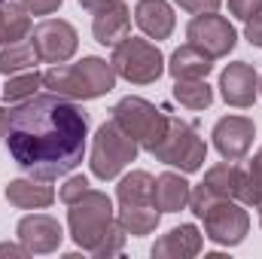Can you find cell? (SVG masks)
Here are the masks:
<instances>
[{"label":"cell","mask_w":262,"mask_h":259,"mask_svg":"<svg viewBox=\"0 0 262 259\" xmlns=\"http://www.w3.org/2000/svg\"><path fill=\"white\" fill-rule=\"evenodd\" d=\"M15 235L31 250V256L34 253H40V256L55 253L61 247V241H64L61 223L55 217H49V213H28V217H21L18 226H15Z\"/></svg>","instance_id":"obj_12"},{"label":"cell","mask_w":262,"mask_h":259,"mask_svg":"<svg viewBox=\"0 0 262 259\" xmlns=\"http://www.w3.org/2000/svg\"><path fill=\"white\" fill-rule=\"evenodd\" d=\"M244 37L250 46H262V6L244 21Z\"/></svg>","instance_id":"obj_29"},{"label":"cell","mask_w":262,"mask_h":259,"mask_svg":"<svg viewBox=\"0 0 262 259\" xmlns=\"http://www.w3.org/2000/svg\"><path fill=\"white\" fill-rule=\"evenodd\" d=\"M174 3H177L180 9L192 12V15H201V12H216L223 0H174Z\"/></svg>","instance_id":"obj_30"},{"label":"cell","mask_w":262,"mask_h":259,"mask_svg":"<svg viewBox=\"0 0 262 259\" xmlns=\"http://www.w3.org/2000/svg\"><path fill=\"white\" fill-rule=\"evenodd\" d=\"M250 165H253V168H256V171H259V174H262V146H259V149H256V156L250 159Z\"/></svg>","instance_id":"obj_36"},{"label":"cell","mask_w":262,"mask_h":259,"mask_svg":"<svg viewBox=\"0 0 262 259\" xmlns=\"http://www.w3.org/2000/svg\"><path fill=\"white\" fill-rule=\"evenodd\" d=\"M107 3H113V0H79V6H82L85 12H92V15H95L98 9H104Z\"/></svg>","instance_id":"obj_34"},{"label":"cell","mask_w":262,"mask_h":259,"mask_svg":"<svg viewBox=\"0 0 262 259\" xmlns=\"http://www.w3.org/2000/svg\"><path fill=\"white\" fill-rule=\"evenodd\" d=\"M34 31L31 25V12L21 6V0H3L0 3V46L6 43H18V40H28Z\"/></svg>","instance_id":"obj_20"},{"label":"cell","mask_w":262,"mask_h":259,"mask_svg":"<svg viewBox=\"0 0 262 259\" xmlns=\"http://www.w3.org/2000/svg\"><path fill=\"white\" fill-rule=\"evenodd\" d=\"M134 25L149 40H168L177 28V15L168 0H137L134 3Z\"/></svg>","instance_id":"obj_16"},{"label":"cell","mask_w":262,"mask_h":259,"mask_svg":"<svg viewBox=\"0 0 262 259\" xmlns=\"http://www.w3.org/2000/svg\"><path fill=\"white\" fill-rule=\"evenodd\" d=\"M259 95H262V76H259Z\"/></svg>","instance_id":"obj_38"},{"label":"cell","mask_w":262,"mask_h":259,"mask_svg":"<svg viewBox=\"0 0 262 259\" xmlns=\"http://www.w3.org/2000/svg\"><path fill=\"white\" fill-rule=\"evenodd\" d=\"M149 156H156V162H162V165L180 168L183 174H195V171L204 168L207 143H204V137L198 134V128L192 122L168 113V131H165L162 143Z\"/></svg>","instance_id":"obj_5"},{"label":"cell","mask_w":262,"mask_h":259,"mask_svg":"<svg viewBox=\"0 0 262 259\" xmlns=\"http://www.w3.org/2000/svg\"><path fill=\"white\" fill-rule=\"evenodd\" d=\"M67 229H70V238L79 250L85 253H95L101 247V241L116 229V210H113V201L107 192H98V189H89L82 198H76L73 204H67Z\"/></svg>","instance_id":"obj_3"},{"label":"cell","mask_w":262,"mask_h":259,"mask_svg":"<svg viewBox=\"0 0 262 259\" xmlns=\"http://www.w3.org/2000/svg\"><path fill=\"white\" fill-rule=\"evenodd\" d=\"M89 113L64 95H34L9 110L6 146L12 162L40 180L67 177L82 165Z\"/></svg>","instance_id":"obj_1"},{"label":"cell","mask_w":262,"mask_h":259,"mask_svg":"<svg viewBox=\"0 0 262 259\" xmlns=\"http://www.w3.org/2000/svg\"><path fill=\"white\" fill-rule=\"evenodd\" d=\"M110 64L116 76L128 79L131 85H152L165 73V55L156 43L140 40V37H125L122 43L113 46Z\"/></svg>","instance_id":"obj_7"},{"label":"cell","mask_w":262,"mask_h":259,"mask_svg":"<svg viewBox=\"0 0 262 259\" xmlns=\"http://www.w3.org/2000/svg\"><path fill=\"white\" fill-rule=\"evenodd\" d=\"M235 198L247 207H256L262 201V174L247 162L244 168L238 165V186H235Z\"/></svg>","instance_id":"obj_27"},{"label":"cell","mask_w":262,"mask_h":259,"mask_svg":"<svg viewBox=\"0 0 262 259\" xmlns=\"http://www.w3.org/2000/svg\"><path fill=\"white\" fill-rule=\"evenodd\" d=\"M92 34L101 46H116L125 37H131V9L125 0H113L92 18Z\"/></svg>","instance_id":"obj_14"},{"label":"cell","mask_w":262,"mask_h":259,"mask_svg":"<svg viewBox=\"0 0 262 259\" xmlns=\"http://www.w3.org/2000/svg\"><path fill=\"white\" fill-rule=\"evenodd\" d=\"M174 98L186 110H207L213 104V89L207 79H174Z\"/></svg>","instance_id":"obj_25"},{"label":"cell","mask_w":262,"mask_h":259,"mask_svg":"<svg viewBox=\"0 0 262 259\" xmlns=\"http://www.w3.org/2000/svg\"><path fill=\"white\" fill-rule=\"evenodd\" d=\"M137 140L125 134L113 119H107L95 131L92 149H89V168L98 180H116L131 162L137 159Z\"/></svg>","instance_id":"obj_6"},{"label":"cell","mask_w":262,"mask_h":259,"mask_svg":"<svg viewBox=\"0 0 262 259\" xmlns=\"http://www.w3.org/2000/svg\"><path fill=\"white\" fill-rule=\"evenodd\" d=\"M189 192H192V186H189V180L183 177V171H180V174L165 171V174L156 177L152 198H156V207H159L162 213H180V210L189 204Z\"/></svg>","instance_id":"obj_18"},{"label":"cell","mask_w":262,"mask_h":259,"mask_svg":"<svg viewBox=\"0 0 262 259\" xmlns=\"http://www.w3.org/2000/svg\"><path fill=\"white\" fill-rule=\"evenodd\" d=\"M259 6H262V0H229V12L235 18H241V21H247Z\"/></svg>","instance_id":"obj_31"},{"label":"cell","mask_w":262,"mask_h":259,"mask_svg":"<svg viewBox=\"0 0 262 259\" xmlns=\"http://www.w3.org/2000/svg\"><path fill=\"white\" fill-rule=\"evenodd\" d=\"M201 247H204V238H201L198 226L180 223V226L168 229L162 238H156L149 253L156 259H192L201 253Z\"/></svg>","instance_id":"obj_15"},{"label":"cell","mask_w":262,"mask_h":259,"mask_svg":"<svg viewBox=\"0 0 262 259\" xmlns=\"http://www.w3.org/2000/svg\"><path fill=\"white\" fill-rule=\"evenodd\" d=\"M165 70L174 79H207V73L213 70V58L207 52H201L198 46L186 43V46H180V49L171 52Z\"/></svg>","instance_id":"obj_19"},{"label":"cell","mask_w":262,"mask_h":259,"mask_svg":"<svg viewBox=\"0 0 262 259\" xmlns=\"http://www.w3.org/2000/svg\"><path fill=\"white\" fill-rule=\"evenodd\" d=\"M220 95L229 107H253V101L259 98V73L256 67L247 61H232L220 73Z\"/></svg>","instance_id":"obj_13"},{"label":"cell","mask_w":262,"mask_h":259,"mask_svg":"<svg viewBox=\"0 0 262 259\" xmlns=\"http://www.w3.org/2000/svg\"><path fill=\"white\" fill-rule=\"evenodd\" d=\"M204 235L220 244V247H238L247 232H250V213L247 204H241L238 198H223L216 201L204 217Z\"/></svg>","instance_id":"obj_8"},{"label":"cell","mask_w":262,"mask_h":259,"mask_svg":"<svg viewBox=\"0 0 262 259\" xmlns=\"http://www.w3.org/2000/svg\"><path fill=\"white\" fill-rule=\"evenodd\" d=\"M216 198H235V186H238V165L235 162H220L213 168L204 171L201 180Z\"/></svg>","instance_id":"obj_26"},{"label":"cell","mask_w":262,"mask_h":259,"mask_svg":"<svg viewBox=\"0 0 262 259\" xmlns=\"http://www.w3.org/2000/svg\"><path fill=\"white\" fill-rule=\"evenodd\" d=\"M40 64V55L28 40H18V43H6L0 46V73L3 76H12V73H21V70H34Z\"/></svg>","instance_id":"obj_23"},{"label":"cell","mask_w":262,"mask_h":259,"mask_svg":"<svg viewBox=\"0 0 262 259\" xmlns=\"http://www.w3.org/2000/svg\"><path fill=\"white\" fill-rule=\"evenodd\" d=\"M116 220L119 226L134 235V238H143V235H152L159 220H162V210L156 204H119L116 210Z\"/></svg>","instance_id":"obj_21"},{"label":"cell","mask_w":262,"mask_h":259,"mask_svg":"<svg viewBox=\"0 0 262 259\" xmlns=\"http://www.w3.org/2000/svg\"><path fill=\"white\" fill-rule=\"evenodd\" d=\"M64 0H21V6L31 12V15H52Z\"/></svg>","instance_id":"obj_32"},{"label":"cell","mask_w":262,"mask_h":259,"mask_svg":"<svg viewBox=\"0 0 262 259\" xmlns=\"http://www.w3.org/2000/svg\"><path fill=\"white\" fill-rule=\"evenodd\" d=\"M0 3H3V0H0Z\"/></svg>","instance_id":"obj_39"},{"label":"cell","mask_w":262,"mask_h":259,"mask_svg":"<svg viewBox=\"0 0 262 259\" xmlns=\"http://www.w3.org/2000/svg\"><path fill=\"white\" fill-rule=\"evenodd\" d=\"M31 43H34V49H37L43 64H67L76 55L79 34L64 18H43L31 31Z\"/></svg>","instance_id":"obj_9"},{"label":"cell","mask_w":262,"mask_h":259,"mask_svg":"<svg viewBox=\"0 0 262 259\" xmlns=\"http://www.w3.org/2000/svg\"><path fill=\"white\" fill-rule=\"evenodd\" d=\"M6 131H9V110L0 107V140H6Z\"/></svg>","instance_id":"obj_35"},{"label":"cell","mask_w":262,"mask_h":259,"mask_svg":"<svg viewBox=\"0 0 262 259\" xmlns=\"http://www.w3.org/2000/svg\"><path fill=\"white\" fill-rule=\"evenodd\" d=\"M89 189H92V186H89V177H85V174H73V177L64 180V186L58 189V198H61L64 204H73L76 198H82Z\"/></svg>","instance_id":"obj_28"},{"label":"cell","mask_w":262,"mask_h":259,"mask_svg":"<svg viewBox=\"0 0 262 259\" xmlns=\"http://www.w3.org/2000/svg\"><path fill=\"white\" fill-rule=\"evenodd\" d=\"M256 213H259V226H262V201L256 204Z\"/></svg>","instance_id":"obj_37"},{"label":"cell","mask_w":262,"mask_h":259,"mask_svg":"<svg viewBox=\"0 0 262 259\" xmlns=\"http://www.w3.org/2000/svg\"><path fill=\"white\" fill-rule=\"evenodd\" d=\"M210 137H213L216 153H220L226 162H241V159L250 153V146H253L256 125H253L250 116H223V119L213 125Z\"/></svg>","instance_id":"obj_11"},{"label":"cell","mask_w":262,"mask_h":259,"mask_svg":"<svg viewBox=\"0 0 262 259\" xmlns=\"http://www.w3.org/2000/svg\"><path fill=\"white\" fill-rule=\"evenodd\" d=\"M186 40L198 46L201 52H207L213 61L216 58H226L235 43H238V31L235 25L226 18V15H216V12H201L195 15L189 25H186Z\"/></svg>","instance_id":"obj_10"},{"label":"cell","mask_w":262,"mask_h":259,"mask_svg":"<svg viewBox=\"0 0 262 259\" xmlns=\"http://www.w3.org/2000/svg\"><path fill=\"white\" fill-rule=\"evenodd\" d=\"M43 89V73L34 67V70H21V73H12L6 76V85L0 89V95L9 101V104H21L34 95H40Z\"/></svg>","instance_id":"obj_24"},{"label":"cell","mask_w":262,"mask_h":259,"mask_svg":"<svg viewBox=\"0 0 262 259\" xmlns=\"http://www.w3.org/2000/svg\"><path fill=\"white\" fill-rule=\"evenodd\" d=\"M0 256H18V259H25V256H31V250L18 241V244H9V241H3L0 244Z\"/></svg>","instance_id":"obj_33"},{"label":"cell","mask_w":262,"mask_h":259,"mask_svg":"<svg viewBox=\"0 0 262 259\" xmlns=\"http://www.w3.org/2000/svg\"><path fill=\"white\" fill-rule=\"evenodd\" d=\"M6 201L18 210H43L55 201V189L49 186V180H40V177H15L6 183Z\"/></svg>","instance_id":"obj_17"},{"label":"cell","mask_w":262,"mask_h":259,"mask_svg":"<svg viewBox=\"0 0 262 259\" xmlns=\"http://www.w3.org/2000/svg\"><path fill=\"white\" fill-rule=\"evenodd\" d=\"M43 85L70 101H95L116 89V70L98 55H85L76 64H52L43 73Z\"/></svg>","instance_id":"obj_2"},{"label":"cell","mask_w":262,"mask_h":259,"mask_svg":"<svg viewBox=\"0 0 262 259\" xmlns=\"http://www.w3.org/2000/svg\"><path fill=\"white\" fill-rule=\"evenodd\" d=\"M110 119L125 134H131L137 140V146L146 149V153H152L162 143L165 131H168V110L156 107L152 101L137 98V95H128V98L116 101V107L110 110Z\"/></svg>","instance_id":"obj_4"},{"label":"cell","mask_w":262,"mask_h":259,"mask_svg":"<svg viewBox=\"0 0 262 259\" xmlns=\"http://www.w3.org/2000/svg\"><path fill=\"white\" fill-rule=\"evenodd\" d=\"M152 189H156V177L149 171H131L116 186V201L119 204H156Z\"/></svg>","instance_id":"obj_22"}]
</instances>
